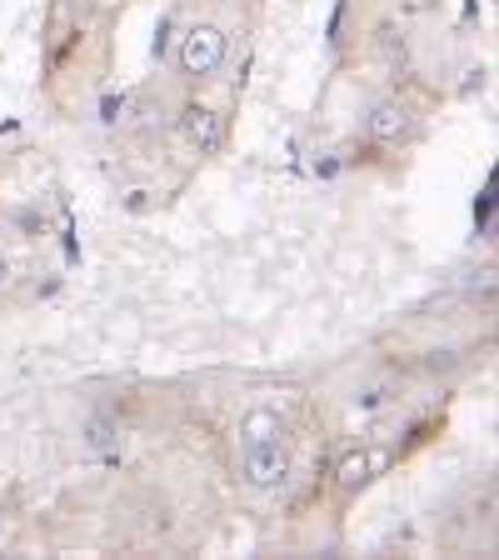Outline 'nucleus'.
<instances>
[{"label": "nucleus", "instance_id": "5", "mask_svg": "<svg viewBox=\"0 0 499 560\" xmlns=\"http://www.w3.org/2000/svg\"><path fill=\"white\" fill-rule=\"evenodd\" d=\"M370 476H375V455L365 451V445H349V451L340 455V466H335V486L345 490V495H355Z\"/></svg>", "mask_w": 499, "mask_h": 560}, {"label": "nucleus", "instance_id": "4", "mask_svg": "<svg viewBox=\"0 0 499 560\" xmlns=\"http://www.w3.org/2000/svg\"><path fill=\"white\" fill-rule=\"evenodd\" d=\"M180 136H186L200 155L221 151V145H225V120H221V110H210V105H186V110H180Z\"/></svg>", "mask_w": 499, "mask_h": 560}, {"label": "nucleus", "instance_id": "2", "mask_svg": "<svg viewBox=\"0 0 499 560\" xmlns=\"http://www.w3.org/2000/svg\"><path fill=\"white\" fill-rule=\"evenodd\" d=\"M180 75H190V81H205V75H215L225 60V31L221 25H190L186 35H180Z\"/></svg>", "mask_w": 499, "mask_h": 560}, {"label": "nucleus", "instance_id": "3", "mask_svg": "<svg viewBox=\"0 0 499 560\" xmlns=\"http://www.w3.org/2000/svg\"><path fill=\"white\" fill-rule=\"evenodd\" d=\"M370 140L375 145H400V140H409L415 136V110H409L400 95H384V101H375L370 105Z\"/></svg>", "mask_w": 499, "mask_h": 560}, {"label": "nucleus", "instance_id": "7", "mask_svg": "<svg viewBox=\"0 0 499 560\" xmlns=\"http://www.w3.org/2000/svg\"><path fill=\"white\" fill-rule=\"evenodd\" d=\"M375 46H380V56H384V66H390V70H405L409 66V46H405V35H400L395 25H384V31L375 35Z\"/></svg>", "mask_w": 499, "mask_h": 560}, {"label": "nucleus", "instance_id": "8", "mask_svg": "<svg viewBox=\"0 0 499 560\" xmlns=\"http://www.w3.org/2000/svg\"><path fill=\"white\" fill-rule=\"evenodd\" d=\"M384 400H390V396H384V385H365L360 396H355V406H360V410H375V406H384Z\"/></svg>", "mask_w": 499, "mask_h": 560}, {"label": "nucleus", "instance_id": "1", "mask_svg": "<svg viewBox=\"0 0 499 560\" xmlns=\"http://www.w3.org/2000/svg\"><path fill=\"white\" fill-rule=\"evenodd\" d=\"M235 476L250 490H280L290 480V451L285 441H240V460H235Z\"/></svg>", "mask_w": 499, "mask_h": 560}, {"label": "nucleus", "instance_id": "9", "mask_svg": "<svg viewBox=\"0 0 499 560\" xmlns=\"http://www.w3.org/2000/svg\"><path fill=\"white\" fill-rule=\"evenodd\" d=\"M11 280V260H5V250H0V285Z\"/></svg>", "mask_w": 499, "mask_h": 560}, {"label": "nucleus", "instance_id": "6", "mask_svg": "<svg viewBox=\"0 0 499 560\" xmlns=\"http://www.w3.org/2000/svg\"><path fill=\"white\" fill-rule=\"evenodd\" d=\"M275 435H285L280 410L256 406V410H245V416H240V441H275Z\"/></svg>", "mask_w": 499, "mask_h": 560}]
</instances>
